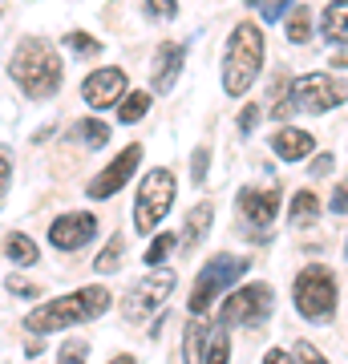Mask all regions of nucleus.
Returning <instances> with one entry per match:
<instances>
[{
  "instance_id": "f257e3e1",
  "label": "nucleus",
  "mask_w": 348,
  "mask_h": 364,
  "mask_svg": "<svg viewBox=\"0 0 348 364\" xmlns=\"http://www.w3.org/2000/svg\"><path fill=\"white\" fill-rule=\"evenodd\" d=\"M9 77L16 81V90L25 97L45 102L61 85V57H57V49L45 37H25L16 41L13 57H9Z\"/></svg>"
},
{
  "instance_id": "f03ea898",
  "label": "nucleus",
  "mask_w": 348,
  "mask_h": 364,
  "mask_svg": "<svg viewBox=\"0 0 348 364\" xmlns=\"http://www.w3.org/2000/svg\"><path fill=\"white\" fill-rule=\"evenodd\" d=\"M102 312H110V291L102 284L81 287V291H69L61 299H49L25 316V328L33 336H45V332H61V328H73L81 320H97Z\"/></svg>"
},
{
  "instance_id": "7ed1b4c3",
  "label": "nucleus",
  "mask_w": 348,
  "mask_h": 364,
  "mask_svg": "<svg viewBox=\"0 0 348 364\" xmlns=\"http://www.w3.org/2000/svg\"><path fill=\"white\" fill-rule=\"evenodd\" d=\"M259 69H263V33L255 21H239L223 49V90L231 97H243L255 85Z\"/></svg>"
},
{
  "instance_id": "20e7f679",
  "label": "nucleus",
  "mask_w": 348,
  "mask_h": 364,
  "mask_svg": "<svg viewBox=\"0 0 348 364\" xmlns=\"http://www.w3.org/2000/svg\"><path fill=\"white\" fill-rule=\"evenodd\" d=\"M247 255H231V251H219V255H211V263H203V272H199V279H194L191 287V299H186V308H191L194 316H203L215 299L227 291V287L235 284V279H243L247 275Z\"/></svg>"
},
{
  "instance_id": "39448f33",
  "label": "nucleus",
  "mask_w": 348,
  "mask_h": 364,
  "mask_svg": "<svg viewBox=\"0 0 348 364\" xmlns=\"http://www.w3.org/2000/svg\"><path fill=\"white\" fill-rule=\"evenodd\" d=\"M174 207V174L167 166L146 170L142 186H138V198H134V231H158V223L170 215Z\"/></svg>"
},
{
  "instance_id": "423d86ee",
  "label": "nucleus",
  "mask_w": 348,
  "mask_h": 364,
  "mask_svg": "<svg viewBox=\"0 0 348 364\" xmlns=\"http://www.w3.org/2000/svg\"><path fill=\"white\" fill-rule=\"evenodd\" d=\"M296 308L304 320L324 324L336 312V275L324 263H312L296 275Z\"/></svg>"
},
{
  "instance_id": "0eeeda50",
  "label": "nucleus",
  "mask_w": 348,
  "mask_h": 364,
  "mask_svg": "<svg viewBox=\"0 0 348 364\" xmlns=\"http://www.w3.org/2000/svg\"><path fill=\"white\" fill-rule=\"evenodd\" d=\"M174 279H179V275L170 272V267H154L146 279H138V284L126 291V299H122V316H126L130 324H142V320H150V316H154L158 308L170 299Z\"/></svg>"
},
{
  "instance_id": "6e6552de",
  "label": "nucleus",
  "mask_w": 348,
  "mask_h": 364,
  "mask_svg": "<svg viewBox=\"0 0 348 364\" xmlns=\"http://www.w3.org/2000/svg\"><path fill=\"white\" fill-rule=\"evenodd\" d=\"M271 312H275V291L268 284H243L239 291L227 296V304H223V312H219V324L251 328V324H263Z\"/></svg>"
},
{
  "instance_id": "1a4fd4ad",
  "label": "nucleus",
  "mask_w": 348,
  "mask_h": 364,
  "mask_svg": "<svg viewBox=\"0 0 348 364\" xmlns=\"http://www.w3.org/2000/svg\"><path fill=\"white\" fill-rule=\"evenodd\" d=\"M292 97H296L300 114H328L348 102V81L332 77V73H304L292 85Z\"/></svg>"
},
{
  "instance_id": "9d476101",
  "label": "nucleus",
  "mask_w": 348,
  "mask_h": 364,
  "mask_svg": "<svg viewBox=\"0 0 348 364\" xmlns=\"http://www.w3.org/2000/svg\"><path fill=\"white\" fill-rule=\"evenodd\" d=\"M126 69L117 65H105V69H93L90 77L81 81V97H85V105H93V109H105V105H122V97H126Z\"/></svg>"
},
{
  "instance_id": "9b49d317",
  "label": "nucleus",
  "mask_w": 348,
  "mask_h": 364,
  "mask_svg": "<svg viewBox=\"0 0 348 364\" xmlns=\"http://www.w3.org/2000/svg\"><path fill=\"white\" fill-rule=\"evenodd\" d=\"M93 235H97V219L90 210H69V215H57L49 223V243L57 251H78L90 243Z\"/></svg>"
},
{
  "instance_id": "f8f14e48",
  "label": "nucleus",
  "mask_w": 348,
  "mask_h": 364,
  "mask_svg": "<svg viewBox=\"0 0 348 364\" xmlns=\"http://www.w3.org/2000/svg\"><path fill=\"white\" fill-rule=\"evenodd\" d=\"M138 162H142V146L130 142L126 150H122V154H117L114 162H110V166H105L102 174L90 182V186H85V195H90V198H110V195H117V191L130 182V174L138 170Z\"/></svg>"
},
{
  "instance_id": "ddd939ff",
  "label": "nucleus",
  "mask_w": 348,
  "mask_h": 364,
  "mask_svg": "<svg viewBox=\"0 0 348 364\" xmlns=\"http://www.w3.org/2000/svg\"><path fill=\"white\" fill-rule=\"evenodd\" d=\"M280 198H284L280 182H275V186H243L239 198H235V207H239V215H243L251 227H268V223H275V215H280Z\"/></svg>"
},
{
  "instance_id": "4468645a",
  "label": "nucleus",
  "mask_w": 348,
  "mask_h": 364,
  "mask_svg": "<svg viewBox=\"0 0 348 364\" xmlns=\"http://www.w3.org/2000/svg\"><path fill=\"white\" fill-rule=\"evenodd\" d=\"M186 65V49H182L179 41H162L154 53V61H150V85L158 93H170L179 85V73Z\"/></svg>"
},
{
  "instance_id": "2eb2a0df",
  "label": "nucleus",
  "mask_w": 348,
  "mask_h": 364,
  "mask_svg": "<svg viewBox=\"0 0 348 364\" xmlns=\"http://www.w3.org/2000/svg\"><path fill=\"white\" fill-rule=\"evenodd\" d=\"M271 150L284 162H300V158H308L316 150V138L308 130H296V126H280V130L271 134Z\"/></svg>"
},
{
  "instance_id": "dca6fc26",
  "label": "nucleus",
  "mask_w": 348,
  "mask_h": 364,
  "mask_svg": "<svg viewBox=\"0 0 348 364\" xmlns=\"http://www.w3.org/2000/svg\"><path fill=\"white\" fill-rule=\"evenodd\" d=\"M206 348H211V328H206L203 320H191L186 332H182V360L186 364H203Z\"/></svg>"
},
{
  "instance_id": "f3484780",
  "label": "nucleus",
  "mask_w": 348,
  "mask_h": 364,
  "mask_svg": "<svg viewBox=\"0 0 348 364\" xmlns=\"http://www.w3.org/2000/svg\"><path fill=\"white\" fill-rule=\"evenodd\" d=\"M211 219H215V207L211 203H199V207L186 215V227H182V251H194L203 243V235L211 231Z\"/></svg>"
},
{
  "instance_id": "a211bd4d",
  "label": "nucleus",
  "mask_w": 348,
  "mask_h": 364,
  "mask_svg": "<svg viewBox=\"0 0 348 364\" xmlns=\"http://www.w3.org/2000/svg\"><path fill=\"white\" fill-rule=\"evenodd\" d=\"M320 33L332 41V45H348V0H332V4L324 9Z\"/></svg>"
},
{
  "instance_id": "6ab92c4d",
  "label": "nucleus",
  "mask_w": 348,
  "mask_h": 364,
  "mask_svg": "<svg viewBox=\"0 0 348 364\" xmlns=\"http://www.w3.org/2000/svg\"><path fill=\"white\" fill-rule=\"evenodd\" d=\"M4 255L16 263V267H33V263L41 259V251H37V243L28 239V235H16V231H9L4 235Z\"/></svg>"
},
{
  "instance_id": "aec40b11",
  "label": "nucleus",
  "mask_w": 348,
  "mask_h": 364,
  "mask_svg": "<svg viewBox=\"0 0 348 364\" xmlns=\"http://www.w3.org/2000/svg\"><path fill=\"white\" fill-rule=\"evenodd\" d=\"M73 134H78L81 150H105V142H110V126H105L102 117H81Z\"/></svg>"
},
{
  "instance_id": "412c9836",
  "label": "nucleus",
  "mask_w": 348,
  "mask_h": 364,
  "mask_svg": "<svg viewBox=\"0 0 348 364\" xmlns=\"http://www.w3.org/2000/svg\"><path fill=\"white\" fill-rule=\"evenodd\" d=\"M146 109H150V93L146 90H130L126 97H122V105H117V122L122 126H134V122H142Z\"/></svg>"
},
{
  "instance_id": "4be33fe9",
  "label": "nucleus",
  "mask_w": 348,
  "mask_h": 364,
  "mask_svg": "<svg viewBox=\"0 0 348 364\" xmlns=\"http://www.w3.org/2000/svg\"><path fill=\"white\" fill-rule=\"evenodd\" d=\"M288 41L292 45H308L312 41V9L308 4H296L292 16H288Z\"/></svg>"
},
{
  "instance_id": "5701e85b",
  "label": "nucleus",
  "mask_w": 348,
  "mask_h": 364,
  "mask_svg": "<svg viewBox=\"0 0 348 364\" xmlns=\"http://www.w3.org/2000/svg\"><path fill=\"white\" fill-rule=\"evenodd\" d=\"M316 219H320V198L312 195V191H300L292 198V223L304 227V223H316Z\"/></svg>"
},
{
  "instance_id": "b1692460",
  "label": "nucleus",
  "mask_w": 348,
  "mask_h": 364,
  "mask_svg": "<svg viewBox=\"0 0 348 364\" xmlns=\"http://www.w3.org/2000/svg\"><path fill=\"white\" fill-rule=\"evenodd\" d=\"M227 360H231V340H227V324H219L211 332V348H206L203 364H227Z\"/></svg>"
},
{
  "instance_id": "393cba45",
  "label": "nucleus",
  "mask_w": 348,
  "mask_h": 364,
  "mask_svg": "<svg viewBox=\"0 0 348 364\" xmlns=\"http://www.w3.org/2000/svg\"><path fill=\"white\" fill-rule=\"evenodd\" d=\"M65 49L90 61V57H97V53H102V41L90 37V33H65Z\"/></svg>"
},
{
  "instance_id": "a878e982",
  "label": "nucleus",
  "mask_w": 348,
  "mask_h": 364,
  "mask_svg": "<svg viewBox=\"0 0 348 364\" xmlns=\"http://www.w3.org/2000/svg\"><path fill=\"white\" fill-rule=\"evenodd\" d=\"M174 243H179V235H170V231L154 235V239H150V247H146V263H150V267H158V263L174 251Z\"/></svg>"
},
{
  "instance_id": "bb28decb",
  "label": "nucleus",
  "mask_w": 348,
  "mask_h": 364,
  "mask_svg": "<svg viewBox=\"0 0 348 364\" xmlns=\"http://www.w3.org/2000/svg\"><path fill=\"white\" fill-rule=\"evenodd\" d=\"M243 4L255 9V13L263 16V21H271V25H275L284 13H292V0H243Z\"/></svg>"
},
{
  "instance_id": "cd10ccee",
  "label": "nucleus",
  "mask_w": 348,
  "mask_h": 364,
  "mask_svg": "<svg viewBox=\"0 0 348 364\" xmlns=\"http://www.w3.org/2000/svg\"><path fill=\"white\" fill-rule=\"evenodd\" d=\"M142 13H146V21H174L179 16V0H142Z\"/></svg>"
},
{
  "instance_id": "c85d7f7f",
  "label": "nucleus",
  "mask_w": 348,
  "mask_h": 364,
  "mask_svg": "<svg viewBox=\"0 0 348 364\" xmlns=\"http://www.w3.org/2000/svg\"><path fill=\"white\" fill-rule=\"evenodd\" d=\"M117 263H122V239L114 235V239H110V247H105L102 255H97V259H93V267H97L102 275H110V272L117 267Z\"/></svg>"
},
{
  "instance_id": "c756f323",
  "label": "nucleus",
  "mask_w": 348,
  "mask_h": 364,
  "mask_svg": "<svg viewBox=\"0 0 348 364\" xmlns=\"http://www.w3.org/2000/svg\"><path fill=\"white\" fill-rule=\"evenodd\" d=\"M85 360H90V344H81V340H69L57 352V364H85Z\"/></svg>"
},
{
  "instance_id": "7c9ffc66",
  "label": "nucleus",
  "mask_w": 348,
  "mask_h": 364,
  "mask_svg": "<svg viewBox=\"0 0 348 364\" xmlns=\"http://www.w3.org/2000/svg\"><path fill=\"white\" fill-rule=\"evenodd\" d=\"M206 158H211V150H206V146H199V150H194V158H191V182H194V186H203V182H206Z\"/></svg>"
},
{
  "instance_id": "2f4dec72",
  "label": "nucleus",
  "mask_w": 348,
  "mask_h": 364,
  "mask_svg": "<svg viewBox=\"0 0 348 364\" xmlns=\"http://www.w3.org/2000/svg\"><path fill=\"white\" fill-rule=\"evenodd\" d=\"M255 122H259V105H251V102H247L243 109H239V130H243V134H251V130H255Z\"/></svg>"
},
{
  "instance_id": "473e14b6",
  "label": "nucleus",
  "mask_w": 348,
  "mask_h": 364,
  "mask_svg": "<svg viewBox=\"0 0 348 364\" xmlns=\"http://www.w3.org/2000/svg\"><path fill=\"white\" fill-rule=\"evenodd\" d=\"M332 210H336V215H348V178H344V182H336V191H332Z\"/></svg>"
},
{
  "instance_id": "72a5a7b5",
  "label": "nucleus",
  "mask_w": 348,
  "mask_h": 364,
  "mask_svg": "<svg viewBox=\"0 0 348 364\" xmlns=\"http://www.w3.org/2000/svg\"><path fill=\"white\" fill-rule=\"evenodd\" d=\"M300 364H328V360H324V352L316 348V344L304 340V344H300Z\"/></svg>"
},
{
  "instance_id": "f704fd0d",
  "label": "nucleus",
  "mask_w": 348,
  "mask_h": 364,
  "mask_svg": "<svg viewBox=\"0 0 348 364\" xmlns=\"http://www.w3.org/2000/svg\"><path fill=\"white\" fill-rule=\"evenodd\" d=\"M328 170H332V154H316V158H312V166H308V174H312V178H324Z\"/></svg>"
},
{
  "instance_id": "c9c22d12",
  "label": "nucleus",
  "mask_w": 348,
  "mask_h": 364,
  "mask_svg": "<svg viewBox=\"0 0 348 364\" xmlns=\"http://www.w3.org/2000/svg\"><path fill=\"white\" fill-rule=\"evenodd\" d=\"M263 364H292V356H288L284 348H271L268 356H263Z\"/></svg>"
},
{
  "instance_id": "e433bc0d",
  "label": "nucleus",
  "mask_w": 348,
  "mask_h": 364,
  "mask_svg": "<svg viewBox=\"0 0 348 364\" xmlns=\"http://www.w3.org/2000/svg\"><path fill=\"white\" fill-rule=\"evenodd\" d=\"M328 65H332L336 73H340V69H348V53H332V57H328Z\"/></svg>"
},
{
  "instance_id": "4c0bfd02",
  "label": "nucleus",
  "mask_w": 348,
  "mask_h": 364,
  "mask_svg": "<svg viewBox=\"0 0 348 364\" xmlns=\"http://www.w3.org/2000/svg\"><path fill=\"white\" fill-rule=\"evenodd\" d=\"M13 186V162H9V154H4V191Z\"/></svg>"
},
{
  "instance_id": "58836bf2",
  "label": "nucleus",
  "mask_w": 348,
  "mask_h": 364,
  "mask_svg": "<svg viewBox=\"0 0 348 364\" xmlns=\"http://www.w3.org/2000/svg\"><path fill=\"white\" fill-rule=\"evenodd\" d=\"M41 348H45L41 340H28V344H25V352H28V356H41Z\"/></svg>"
},
{
  "instance_id": "ea45409f",
  "label": "nucleus",
  "mask_w": 348,
  "mask_h": 364,
  "mask_svg": "<svg viewBox=\"0 0 348 364\" xmlns=\"http://www.w3.org/2000/svg\"><path fill=\"white\" fill-rule=\"evenodd\" d=\"M110 364H138V360H134L130 352H122V356H114V360H110Z\"/></svg>"
}]
</instances>
